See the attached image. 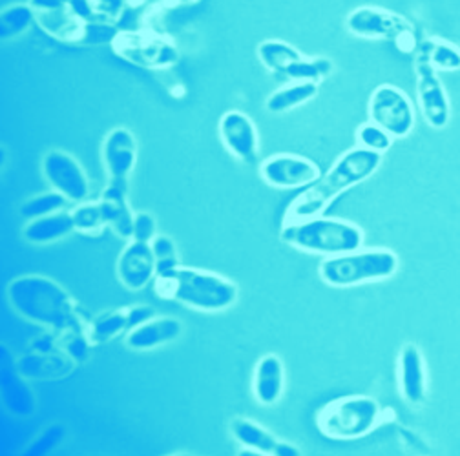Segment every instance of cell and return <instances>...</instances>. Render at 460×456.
<instances>
[{
    "instance_id": "cell-3",
    "label": "cell",
    "mask_w": 460,
    "mask_h": 456,
    "mask_svg": "<svg viewBox=\"0 0 460 456\" xmlns=\"http://www.w3.org/2000/svg\"><path fill=\"white\" fill-rule=\"evenodd\" d=\"M154 293L164 302H174L201 312H219L238 302V285L221 274L176 267L157 274Z\"/></svg>"
},
{
    "instance_id": "cell-4",
    "label": "cell",
    "mask_w": 460,
    "mask_h": 456,
    "mask_svg": "<svg viewBox=\"0 0 460 456\" xmlns=\"http://www.w3.org/2000/svg\"><path fill=\"white\" fill-rule=\"evenodd\" d=\"M279 238L296 250L325 258L355 252L364 245V231L358 224L323 215L281 224Z\"/></svg>"
},
{
    "instance_id": "cell-6",
    "label": "cell",
    "mask_w": 460,
    "mask_h": 456,
    "mask_svg": "<svg viewBox=\"0 0 460 456\" xmlns=\"http://www.w3.org/2000/svg\"><path fill=\"white\" fill-rule=\"evenodd\" d=\"M382 420V409L371 396H345L327 404L316 415L318 431L331 440H358Z\"/></svg>"
},
{
    "instance_id": "cell-21",
    "label": "cell",
    "mask_w": 460,
    "mask_h": 456,
    "mask_svg": "<svg viewBox=\"0 0 460 456\" xmlns=\"http://www.w3.org/2000/svg\"><path fill=\"white\" fill-rule=\"evenodd\" d=\"M230 434L234 440L245 447L243 454H267L276 456L279 438H276L269 429L261 427L260 424L249 420V418H234L228 424Z\"/></svg>"
},
{
    "instance_id": "cell-9",
    "label": "cell",
    "mask_w": 460,
    "mask_h": 456,
    "mask_svg": "<svg viewBox=\"0 0 460 456\" xmlns=\"http://www.w3.org/2000/svg\"><path fill=\"white\" fill-rule=\"evenodd\" d=\"M415 72H417V97H419L422 118L431 128L442 130L447 127L451 118L449 99L437 74L438 70L429 63L426 53L420 49L417 51Z\"/></svg>"
},
{
    "instance_id": "cell-28",
    "label": "cell",
    "mask_w": 460,
    "mask_h": 456,
    "mask_svg": "<svg viewBox=\"0 0 460 456\" xmlns=\"http://www.w3.org/2000/svg\"><path fill=\"white\" fill-rule=\"evenodd\" d=\"M35 19V10L30 4H13L0 17V39L10 40L22 35Z\"/></svg>"
},
{
    "instance_id": "cell-7",
    "label": "cell",
    "mask_w": 460,
    "mask_h": 456,
    "mask_svg": "<svg viewBox=\"0 0 460 456\" xmlns=\"http://www.w3.org/2000/svg\"><path fill=\"white\" fill-rule=\"evenodd\" d=\"M369 119L394 139L408 137L417 123L410 97L396 86L382 84L369 99Z\"/></svg>"
},
{
    "instance_id": "cell-16",
    "label": "cell",
    "mask_w": 460,
    "mask_h": 456,
    "mask_svg": "<svg viewBox=\"0 0 460 456\" xmlns=\"http://www.w3.org/2000/svg\"><path fill=\"white\" fill-rule=\"evenodd\" d=\"M398 389L410 406L424 404L428 396V376L422 351L406 344L398 356Z\"/></svg>"
},
{
    "instance_id": "cell-23",
    "label": "cell",
    "mask_w": 460,
    "mask_h": 456,
    "mask_svg": "<svg viewBox=\"0 0 460 456\" xmlns=\"http://www.w3.org/2000/svg\"><path fill=\"white\" fill-rule=\"evenodd\" d=\"M3 389H4V406L10 413L26 417L33 413V398L30 390L19 381L15 376V367L8 364L10 355L6 349H3Z\"/></svg>"
},
{
    "instance_id": "cell-38",
    "label": "cell",
    "mask_w": 460,
    "mask_h": 456,
    "mask_svg": "<svg viewBox=\"0 0 460 456\" xmlns=\"http://www.w3.org/2000/svg\"><path fill=\"white\" fill-rule=\"evenodd\" d=\"M298 454H302V452L296 445H293L289 442H283V440L279 442L278 451H276V456H298Z\"/></svg>"
},
{
    "instance_id": "cell-37",
    "label": "cell",
    "mask_w": 460,
    "mask_h": 456,
    "mask_svg": "<svg viewBox=\"0 0 460 456\" xmlns=\"http://www.w3.org/2000/svg\"><path fill=\"white\" fill-rule=\"evenodd\" d=\"M35 353H53L55 351V339L51 336H42L33 344Z\"/></svg>"
},
{
    "instance_id": "cell-22",
    "label": "cell",
    "mask_w": 460,
    "mask_h": 456,
    "mask_svg": "<svg viewBox=\"0 0 460 456\" xmlns=\"http://www.w3.org/2000/svg\"><path fill=\"white\" fill-rule=\"evenodd\" d=\"M77 362L72 360L68 355H53V353H31L22 356L17 362V371L24 378H37V380H53L63 378L72 373Z\"/></svg>"
},
{
    "instance_id": "cell-15",
    "label": "cell",
    "mask_w": 460,
    "mask_h": 456,
    "mask_svg": "<svg viewBox=\"0 0 460 456\" xmlns=\"http://www.w3.org/2000/svg\"><path fill=\"white\" fill-rule=\"evenodd\" d=\"M106 226L123 240L134 238L136 214L128 205V183L125 180H110L99 199Z\"/></svg>"
},
{
    "instance_id": "cell-30",
    "label": "cell",
    "mask_w": 460,
    "mask_h": 456,
    "mask_svg": "<svg viewBox=\"0 0 460 456\" xmlns=\"http://www.w3.org/2000/svg\"><path fill=\"white\" fill-rule=\"evenodd\" d=\"M72 215H74V223H75V231L84 232V234H99L106 226L99 201L79 205L72 212Z\"/></svg>"
},
{
    "instance_id": "cell-36",
    "label": "cell",
    "mask_w": 460,
    "mask_h": 456,
    "mask_svg": "<svg viewBox=\"0 0 460 456\" xmlns=\"http://www.w3.org/2000/svg\"><path fill=\"white\" fill-rule=\"evenodd\" d=\"M127 316H128V330L143 325L145 321L152 320L155 316V312L148 307H143V305H137V307H130L127 309Z\"/></svg>"
},
{
    "instance_id": "cell-31",
    "label": "cell",
    "mask_w": 460,
    "mask_h": 456,
    "mask_svg": "<svg viewBox=\"0 0 460 456\" xmlns=\"http://www.w3.org/2000/svg\"><path fill=\"white\" fill-rule=\"evenodd\" d=\"M393 136H389L382 127L375 125V123H366L357 130V143L360 148L376 152V153H385L391 145H393Z\"/></svg>"
},
{
    "instance_id": "cell-34",
    "label": "cell",
    "mask_w": 460,
    "mask_h": 456,
    "mask_svg": "<svg viewBox=\"0 0 460 456\" xmlns=\"http://www.w3.org/2000/svg\"><path fill=\"white\" fill-rule=\"evenodd\" d=\"M157 236V221L150 212H136L134 223V241L152 243Z\"/></svg>"
},
{
    "instance_id": "cell-18",
    "label": "cell",
    "mask_w": 460,
    "mask_h": 456,
    "mask_svg": "<svg viewBox=\"0 0 460 456\" xmlns=\"http://www.w3.org/2000/svg\"><path fill=\"white\" fill-rule=\"evenodd\" d=\"M102 159L110 180L128 181L137 162V139L127 128H113L102 143Z\"/></svg>"
},
{
    "instance_id": "cell-12",
    "label": "cell",
    "mask_w": 460,
    "mask_h": 456,
    "mask_svg": "<svg viewBox=\"0 0 460 456\" xmlns=\"http://www.w3.org/2000/svg\"><path fill=\"white\" fill-rule=\"evenodd\" d=\"M345 26H348V31L355 37L393 42H396L404 33L415 30V26L408 19L375 6L357 8L349 13Z\"/></svg>"
},
{
    "instance_id": "cell-11",
    "label": "cell",
    "mask_w": 460,
    "mask_h": 456,
    "mask_svg": "<svg viewBox=\"0 0 460 456\" xmlns=\"http://www.w3.org/2000/svg\"><path fill=\"white\" fill-rule=\"evenodd\" d=\"M42 174L51 190L63 194L72 203H83L88 197V178L79 161L63 152L51 150L42 159Z\"/></svg>"
},
{
    "instance_id": "cell-13",
    "label": "cell",
    "mask_w": 460,
    "mask_h": 456,
    "mask_svg": "<svg viewBox=\"0 0 460 456\" xmlns=\"http://www.w3.org/2000/svg\"><path fill=\"white\" fill-rule=\"evenodd\" d=\"M219 137L225 148L243 164L260 161V136L254 121L243 111L230 110L219 121Z\"/></svg>"
},
{
    "instance_id": "cell-33",
    "label": "cell",
    "mask_w": 460,
    "mask_h": 456,
    "mask_svg": "<svg viewBox=\"0 0 460 456\" xmlns=\"http://www.w3.org/2000/svg\"><path fill=\"white\" fill-rule=\"evenodd\" d=\"M61 346L72 360L83 362V360H86L92 344L86 336V330H72V332H66V338Z\"/></svg>"
},
{
    "instance_id": "cell-5",
    "label": "cell",
    "mask_w": 460,
    "mask_h": 456,
    "mask_svg": "<svg viewBox=\"0 0 460 456\" xmlns=\"http://www.w3.org/2000/svg\"><path fill=\"white\" fill-rule=\"evenodd\" d=\"M398 270V256L385 249L355 250L325 258L318 268L322 281L334 289L389 279Z\"/></svg>"
},
{
    "instance_id": "cell-24",
    "label": "cell",
    "mask_w": 460,
    "mask_h": 456,
    "mask_svg": "<svg viewBox=\"0 0 460 456\" xmlns=\"http://www.w3.org/2000/svg\"><path fill=\"white\" fill-rule=\"evenodd\" d=\"M318 95V84L307 81H293L274 93L269 95L265 108L270 113H287L295 108L304 106Z\"/></svg>"
},
{
    "instance_id": "cell-20",
    "label": "cell",
    "mask_w": 460,
    "mask_h": 456,
    "mask_svg": "<svg viewBox=\"0 0 460 456\" xmlns=\"http://www.w3.org/2000/svg\"><path fill=\"white\" fill-rule=\"evenodd\" d=\"M75 231L74 215L70 212H55L39 219L28 221L22 231V238L31 245L55 243Z\"/></svg>"
},
{
    "instance_id": "cell-10",
    "label": "cell",
    "mask_w": 460,
    "mask_h": 456,
    "mask_svg": "<svg viewBox=\"0 0 460 456\" xmlns=\"http://www.w3.org/2000/svg\"><path fill=\"white\" fill-rule=\"evenodd\" d=\"M260 176L272 189L296 190L313 185L322 172L314 161L304 155L276 153L261 162Z\"/></svg>"
},
{
    "instance_id": "cell-17",
    "label": "cell",
    "mask_w": 460,
    "mask_h": 456,
    "mask_svg": "<svg viewBox=\"0 0 460 456\" xmlns=\"http://www.w3.org/2000/svg\"><path fill=\"white\" fill-rule=\"evenodd\" d=\"M183 334L181 320L174 316H154L152 320L145 321L143 325L127 332L125 346L130 351H154L164 347L168 344H174Z\"/></svg>"
},
{
    "instance_id": "cell-32",
    "label": "cell",
    "mask_w": 460,
    "mask_h": 456,
    "mask_svg": "<svg viewBox=\"0 0 460 456\" xmlns=\"http://www.w3.org/2000/svg\"><path fill=\"white\" fill-rule=\"evenodd\" d=\"M154 256H155V265H157V274L168 272L172 268L180 267V254L174 240L168 236H155V240L150 243Z\"/></svg>"
},
{
    "instance_id": "cell-2",
    "label": "cell",
    "mask_w": 460,
    "mask_h": 456,
    "mask_svg": "<svg viewBox=\"0 0 460 456\" xmlns=\"http://www.w3.org/2000/svg\"><path fill=\"white\" fill-rule=\"evenodd\" d=\"M8 302L13 311L55 332L86 330L74 298L59 283L46 276H21L8 285Z\"/></svg>"
},
{
    "instance_id": "cell-29",
    "label": "cell",
    "mask_w": 460,
    "mask_h": 456,
    "mask_svg": "<svg viewBox=\"0 0 460 456\" xmlns=\"http://www.w3.org/2000/svg\"><path fill=\"white\" fill-rule=\"evenodd\" d=\"M66 203H68V199L63 194L51 190V192H44V194L33 196L31 199L24 201L19 208V214L24 219L31 221V219H39V217H44V215H49L55 212H61Z\"/></svg>"
},
{
    "instance_id": "cell-35",
    "label": "cell",
    "mask_w": 460,
    "mask_h": 456,
    "mask_svg": "<svg viewBox=\"0 0 460 456\" xmlns=\"http://www.w3.org/2000/svg\"><path fill=\"white\" fill-rule=\"evenodd\" d=\"M65 436V429L59 427V425H53L49 429H46L37 440L33 445H30L28 449V454L31 456H39V454H46L49 452L53 447H57V443H59Z\"/></svg>"
},
{
    "instance_id": "cell-8",
    "label": "cell",
    "mask_w": 460,
    "mask_h": 456,
    "mask_svg": "<svg viewBox=\"0 0 460 456\" xmlns=\"http://www.w3.org/2000/svg\"><path fill=\"white\" fill-rule=\"evenodd\" d=\"M113 51L125 61L143 68L163 70L180 61V51L163 37L146 33H118L111 40Z\"/></svg>"
},
{
    "instance_id": "cell-27",
    "label": "cell",
    "mask_w": 460,
    "mask_h": 456,
    "mask_svg": "<svg viewBox=\"0 0 460 456\" xmlns=\"http://www.w3.org/2000/svg\"><path fill=\"white\" fill-rule=\"evenodd\" d=\"M420 51L426 53L429 63L440 72L460 70V49L444 39H428L420 42Z\"/></svg>"
},
{
    "instance_id": "cell-19",
    "label": "cell",
    "mask_w": 460,
    "mask_h": 456,
    "mask_svg": "<svg viewBox=\"0 0 460 456\" xmlns=\"http://www.w3.org/2000/svg\"><path fill=\"white\" fill-rule=\"evenodd\" d=\"M285 389L283 362L276 355H267L258 360L252 374V392L258 404L274 406Z\"/></svg>"
},
{
    "instance_id": "cell-1",
    "label": "cell",
    "mask_w": 460,
    "mask_h": 456,
    "mask_svg": "<svg viewBox=\"0 0 460 456\" xmlns=\"http://www.w3.org/2000/svg\"><path fill=\"white\" fill-rule=\"evenodd\" d=\"M380 166L382 153L360 146L341 153L323 176H320L287 206L283 224L323 215L338 196L367 181Z\"/></svg>"
},
{
    "instance_id": "cell-26",
    "label": "cell",
    "mask_w": 460,
    "mask_h": 456,
    "mask_svg": "<svg viewBox=\"0 0 460 456\" xmlns=\"http://www.w3.org/2000/svg\"><path fill=\"white\" fill-rule=\"evenodd\" d=\"M123 332H128L127 309L104 312L97 316L93 321H90V325L86 327V336L92 346L108 344V341L118 338Z\"/></svg>"
},
{
    "instance_id": "cell-25",
    "label": "cell",
    "mask_w": 460,
    "mask_h": 456,
    "mask_svg": "<svg viewBox=\"0 0 460 456\" xmlns=\"http://www.w3.org/2000/svg\"><path fill=\"white\" fill-rule=\"evenodd\" d=\"M305 55H302L295 46L283 40H265L258 46V59L260 63L272 74H285L289 72L298 61H302Z\"/></svg>"
},
{
    "instance_id": "cell-14",
    "label": "cell",
    "mask_w": 460,
    "mask_h": 456,
    "mask_svg": "<svg viewBox=\"0 0 460 456\" xmlns=\"http://www.w3.org/2000/svg\"><path fill=\"white\" fill-rule=\"evenodd\" d=\"M157 276L155 256L150 243L130 240L118 259V277L132 293L148 287Z\"/></svg>"
}]
</instances>
